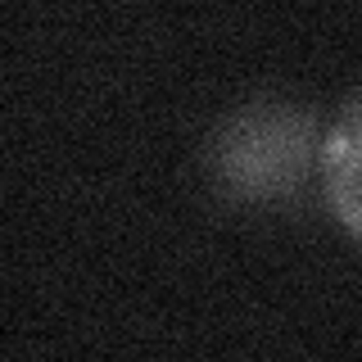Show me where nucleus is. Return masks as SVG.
Segmentation results:
<instances>
[{
    "instance_id": "1",
    "label": "nucleus",
    "mask_w": 362,
    "mask_h": 362,
    "mask_svg": "<svg viewBox=\"0 0 362 362\" xmlns=\"http://www.w3.org/2000/svg\"><path fill=\"white\" fill-rule=\"evenodd\" d=\"M322 122L308 105L254 100L226 113L209 145L213 186L235 204H286L322 173Z\"/></svg>"
},
{
    "instance_id": "2",
    "label": "nucleus",
    "mask_w": 362,
    "mask_h": 362,
    "mask_svg": "<svg viewBox=\"0 0 362 362\" xmlns=\"http://www.w3.org/2000/svg\"><path fill=\"white\" fill-rule=\"evenodd\" d=\"M322 181L339 226L362 240V86L344 100V109L335 113L331 132H326Z\"/></svg>"
}]
</instances>
